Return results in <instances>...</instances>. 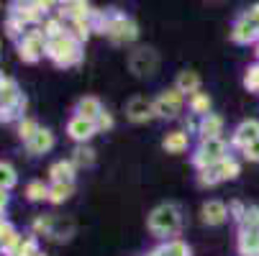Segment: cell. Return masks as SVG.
<instances>
[{"instance_id":"obj_7","label":"cell","mask_w":259,"mask_h":256,"mask_svg":"<svg viewBox=\"0 0 259 256\" xmlns=\"http://www.w3.org/2000/svg\"><path fill=\"white\" fill-rule=\"evenodd\" d=\"M231 39L236 41V44H254L256 39H259V28L256 26H251L244 16L234 23V28H231Z\"/></svg>"},{"instance_id":"obj_12","label":"cell","mask_w":259,"mask_h":256,"mask_svg":"<svg viewBox=\"0 0 259 256\" xmlns=\"http://www.w3.org/2000/svg\"><path fill=\"white\" fill-rule=\"evenodd\" d=\"M69 133L82 141V138H90L95 133V126H93V121H88V118L80 116V118H75V121L69 123Z\"/></svg>"},{"instance_id":"obj_11","label":"cell","mask_w":259,"mask_h":256,"mask_svg":"<svg viewBox=\"0 0 259 256\" xmlns=\"http://www.w3.org/2000/svg\"><path fill=\"white\" fill-rule=\"evenodd\" d=\"M177 90L180 92H190V95L200 92V77L195 75V72H182V75L177 77Z\"/></svg>"},{"instance_id":"obj_3","label":"cell","mask_w":259,"mask_h":256,"mask_svg":"<svg viewBox=\"0 0 259 256\" xmlns=\"http://www.w3.org/2000/svg\"><path fill=\"white\" fill-rule=\"evenodd\" d=\"M157 64H159V57H157V52L154 49H136L131 57H128V67H131V72L134 75H139V77H149V75H154L157 72Z\"/></svg>"},{"instance_id":"obj_4","label":"cell","mask_w":259,"mask_h":256,"mask_svg":"<svg viewBox=\"0 0 259 256\" xmlns=\"http://www.w3.org/2000/svg\"><path fill=\"white\" fill-rule=\"evenodd\" d=\"M226 143L221 141V138H208L203 146H200V151L195 157V164L198 167H210V164H218V162H224L226 159Z\"/></svg>"},{"instance_id":"obj_21","label":"cell","mask_w":259,"mask_h":256,"mask_svg":"<svg viewBox=\"0 0 259 256\" xmlns=\"http://www.w3.org/2000/svg\"><path fill=\"white\" fill-rule=\"evenodd\" d=\"M98 126H100V128H110V126H113V118H110L108 113H100V116H98Z\"/></svg>"},{"instance_id":"obj_1","label":"cell","mask_w":259,"mask_h":256,"mask_svg":"<svg viewBox=\"0 0 259 256\" xmlns=\"http://www.w3.org/2000/svg\"><path fill=\"white\" fill-rule=\"evenodd\" d=\"M149 228L159 238L177 233V228H180V210H177V205H159L149 215Z\"/></svg>"},{"instance_id":"obj_19","label":"cell","mask_w":259,"mask_h":256,"mask_svg":"<svg viewBox=\"0 0 259 256\" xmlns=\"http://www.w3.org/2000/svg\"><path fill=\"white\" fill-rule=\"evenodd\" d=\"M244 154H246V159H254V162L259 159V138L244 146Z\"/></svg>"},{"instance_id":"obj_10","label":"cell","mask_w":259,"mask_h":256,"mask_svg":"<svg viewBox=\"0 0 259 256\" xmlns=\"http://www.w3.org/2000/svg\"><path fill=\"white\" fill-rule=\"evenodd\" d=\"M164 151L169 154H182L185 149H188V133H182V131H172L167 138H164Z\"/></svg>"},{"instance_id":"obj_6","label":"cell","mask_w":259,"mask_h":256,"mask_svg":"<svg viewBox=\"0 0 259 256\" xmlns=\"http://www.w3.org/2000/svg\"><path fill=\"white\" fill-rule=\"evenodd\" d=\"M126 116L134 121V123H144V121H149L154 116V103L152 100H146L141 95L131 97L128 105H126Z\"/></svg>"},{"instance_id":"obj_2","label":"cell","mask_w":259,"mask_h":256,"mask_svg":"<svg viewBox=\"0 0 259 256\" xmlns=\"http://www.w3.org/2000/svg\"><path fill=\"white\" fill-rule=\"evenodd\" d=\"M136 33H139V28H136V23H134L128 16H123V13H110V23H108L105 36H108L113 44H128V41L136 39Z\"/></svg>"},{"instance_id":"obj_18","label":"cell","mask_w":259,"mask_h":256,"mask_svg":"<svg viewBox=\"0 0 259 256\" xmlns=\"http://www.w3.org/2000/svg\"><path fill=\"white\" fill-rule=\"evenodd\" d=\"M244 85L254 92H259V64H254L251 69H246V77H244Z\"/></svg>"},{"instance_id":"obj_24","label":"cell","mask_w":259,"mask_h":256,"mask_svg":"<svg viewBox=\"0 0 259 256\" xmlns=\"http://www.w3.org/2000/svg\"><path fill=\"white\" fill-rule=\"evenodd\" d=\"M54 172H57V177H62V174H64V177H69V172H72V169H69L67 164H59V167H57Z\"/></svg>"},{"instance_id":"obj_22","label":"cell","mask_w":259,"mask_h":256,"mask_svg":"<svg viewBox=\"0 0 259 256\" xmlns=\"http://www.w3.org/2000/svg\"><path fill=\"white\" fill-rule=\"evenodd\" d=\"M77 159L85 162V164H93V151H90V149H80V151H77Z\"/></svg>"},{"instance_id":"obj_16","label":"cell","mask_w":259,"mask_h":256,"mask_svg":"<svg viewBox=\"0 0 259 256\" xmlns=\"http://www.w3.org/2000/svg\"><path fill=\"white\" fill-rule=\"evenodd\" d=\"M215 169H218L221 179H234V177L239 174V164H236L234 159H224V162H218V164H215Z\"/></svg>"},{"instance_id":"obj_17","label":"cell","mask_w":259,"mask_h":256,"mask_svg":"<svg viewBox=\"0 0 259 256\" xmlns=\"http://www.w3.org/2000/svg\"><path fill=\"white\" fill-rule=\"evenodd\" d=\"M162 251H164V256H190V248L182 241H169Z\"/></svg>"},{"instance_id":"obj_15","label":"cell","mask_w":259,"mask_h":256,"mask_svg":"<svg viewBox=\"0 0 259 256\" xmlns=\"http://www.w3.org/2000/svg\"><path fill=\"white\" fill-rule=\"evenodd\" d=\"M190 108H193V113L208 116V108H210V97H208L205 92H195V95H190Z\"/></svg>"},{"instance_id":"obj_8","label":"cell","mask_w":259,"mask_h":256,"mask_svg":"<svg viewBox=\"0 0 259 256\" xmlns=\"http://www.w3.org/2000/svg\"><path fill=\"white\" fill-rule=\"evenodd\" d=\"M226 215H229L226 205H224V202H218V200H210V202L203 205V221H205L208 226L224 223V221H226Z\"/></svg>"},{"instance_id":"obj_26","label":"cell","mask_w":259,"mask_h":256,"mask_svg":"<svg viewBox=\"0 0 259 256\" xmlns=\"http://www.w3.org/2000/svg\"><path fill=\"white\" fill-rule=\"evenodd\" d=\"M256 57H259V44H256Z\"/></svg>"},{"instance_id":"obj_23","label":"cell","mask_w":259,"mask_h":256,"mask_svg":"<svg viewBox=\"0 0 259 256\" xmlns=\"http://www.w3.org/2000/svg\"><path fill=\"white\" fill-rule=\"evenodd\" d=\"M246 223H249V226L259 223V208H254V210H246Z\"/></svg>"},{"instance_id":"obj_20","label":"cell","mask_w":259,"mask_h":256,"mask_svg":"<svg viewBox=\"0 0 259 256\" xmlns=\"http://www.w3.org/2000/svg\"><path fill=\"white\" fill-rule=\"evenodd\" d=\"M244 18H246L251 26H256V28H259V3H256V6H251V8L244 13Z\"/></svg>"},{"instance_id":"obj_5","label":"cell","mask_w":259,"mask_h":256,"mask_svg":"<svg viewBox=\"0 0 259 256\" xmlns=\"http://www.w3.org/2000/svg\"><path fill=\"white\" fill-rule=\"evenodd\" d=\"M182 108V92L180 90H167L154 100V116L162 118H175Z\"/></svg>"},{"instance_id":"obj_9","label":"cell","mask_w":259,"mask_h":256,"mask_svg":"<svg viewBox=\"0 0 259 256\" xmlns=\"http://www.w3.org/2000/svg\"><path fill=\"white\" fill-rule=\"evenodd\" d=\"M256 138H259V121H246V123H241V126L236 128L234 143L246 146V143H251V141H256Z\"/></svg>"},{"instance_id":"obj_13","label":"cell","mask_w":259,"mask_h":256,"mask_svg":"<svg viewBox=\"0 0 259 256\" xmlns=\"http://www.w3.org/2000/svg\"><path fill=\"white\" fill-rule=\"evenodd\" d=\"M221 128H224V121H221L218 116H205L203 118V123H200V133H203V138L208 141V138H218V133H221Z\"/></svg>"},{"instance_id":"obj_14","label":"cell","mask_w":259,"mask_h":256,"mask_svg":"<svg viewBox=\"0 0 259 256\" xmlns=\"http://www.w3.org/2000/svg\"><path fill=\"white\" fill-rule=\"evenodd\" d=\"M103 111H100V103L95 100V97H85L82 103H80V116L82 118H88V121H93V118H98Z\"/></svg>"},{"instance_id":"obj_25","label":"cell","mask_w":259,"mask_h":256,"mask_svg":"<svg viewBox=\"0 0 259 256\" xmlns=\"http://www.w3.org/2000/svg\"><path fill=\"white\" fill-rule=\"evenodd\" d=\"M149 256H164V251H152Z\"/></svg>"}]
</instances>
